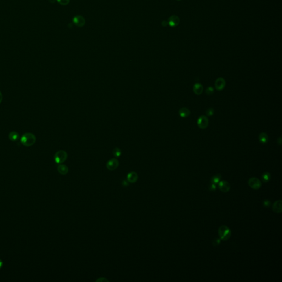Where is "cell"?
<instances>
[{
	"label": "cell",
	"instance_id": "1",
	"mask_svg": "<svg viewBox=\"0 0 282 282\" xmlns=\"http://www.w3.org/2000/svg\"><path fill=\"white\" fill-rule=\"evenodd\" d=\"M21 143L25 147H30L34 145L36 142V136L31 133H25L20 138Z\"/></svg>",
	"mask_w": 282,
	"mask_h": 282
},
{
	"label": "cell",
	"instance_id": "2",
	"mask_svg": "<svg viewBox=\"0 0 282 282\" xmlns=\"http://www.w3.org/2000/svg\"><path fill=\"white\" fill-rule=\"evenodd\" d=\"M218 233L220 239L223 241H227L229 239L231 234L230 229L225 225L221 226L219 229Z\"/></svg>",
	"mask_w": 282,
	"mask_h": 282
},
{
	"label": "cell",
	"instance_id": "3",
	"mask_svg": "<svg viewBox=\"0 0 282 282\" xmlns=\"http://www.w3.org/2000/svg\"><path fill=\"white\" fill-rule=\"evenodd\" d=\"M67 158V153L64 150H59L55 154V162L57 164H61L65 162Z\"/></svg>",
	"mask_w": 282,
	"mask_h": 282
},
{
	"label": "cell",
	"instance_id": "4",
	"mask_svg": "<svg viewBox=\"0 0 282 282\" xmlns=\"http://www.w3.org/2000/svg\"><path fill=\"white\" fill-rule=\"evenodd\" d=\"M248 184L251 188L254 190H258L261 187V182L256 178H250L249 180Z\"/></svg>",
	"mask_w": 282,
	"mask_h": 282
},
{
	"label": "cell",
	"instance_id": "5",
	"mask_svg": "<svg viewBox=\"0 0 282 282\" xmlns=\"http://www.w3.org/2000/svg\"><path fill=\"white\" fill-rule=\"evenodd\" d=\"M198 126L201 129H205L208 125V119L204 115L201 116L197 120Z\"/></svg>",
	"mask_w": 282,
	"mask_h": 282
},
{
	"label": "cell",
	"instance_id": "6",
	"mask_svg": "<svg viewBox=\"0 0 282 282\" xmlns=\"http://www.w3.org/2000/svg\"><path fill=\"white\" fill-rule=\"evenodd\" d=\"M119 165V162L118 160L115 158L111 159L107 163V168L110 171L115 170V169L118 168Z\"/></svg>",
	"mask_w": 282,
	"mask_h": 282
},
{
	"label": "cell",
	"instance_id": "7",
	"mask_svg": "<svg viewBox=\"0 0 282 282\" xmlns=\"http://www.w3.org/2000/svg\"><path fill=\"white\" fill-rule=\"evenodd\" d=\"M73 23L78 27H83L85 24V20L82 16H76L72 19Z\"/></svg>",
	"mask_w": 282,
	"mask_h": 282
},
{
	"label": "cell",
	"instance_id": "8",
	"mask_svg": "<svg viewBox=\"0 0 282 282\" xmlns=\"http://www.w3.org/2000/svg\"><path fill=\"white\" fill-rule=\"evenodd\" d=\"M180 18L176 16L173 15L170 17L168 19V24L171 27H175L178 26L180 23Z\"/></svg>",
	"mask_w": 282,
	"mask_h": 282
},
{
	"label": "cell",
	"instance_id": "9",
	"mask_svg": "<svg viewBox=\"0 0 282 282\" xmlns=\"http://www.w3.org/2000/svg\"><path fill=\"white\" fill-rule=\"evenodd\" d=\"M225 80L223 78H218L215 82V87L217 90L221 91L225 87Z\"/></svg>",
	"mask_w": 282,
	"mask_h": 282
},
{
	"label": "cell",
	"instance_id": "10",
	"mask_svg": "<svg viewBox=\"0 0 282 282\" xmlns=\"http://www.w3.org/2000/svg\"><path fill=\"white\" fill-rule=\"evenodd\" d=\"M219 189L223 192H227L230 189V184L227 181H222L219 185Z\"/></svg>",
	"mask_w": 282,
	"mask_h": 282
},
{
	"label": "cell",
	"instance_id": "11",
	"mask_svg": "<svg viewBox=\"0 0 282 282\" xmlns=\"http://www.w3.org/2000/svg\"><path fill=\"white\" fill-rule=\"evenodd\" d=\"M137 174L135 171H131L127 174V180L130 183H135L138 180Z\"/></svg>",
	"mask_w": 282,
	"mask_h": 282
},
{
	"label": "cell",
	"instance_id": "12",
	"mask_svg": "<svg viewBox=\"0 0 282 282\" xmlns=\"http://www.w3.org/2000/svg\"><path fill=\"white\" fill-rule=\"evenodd\" d=\"M273 210L278 213H282V201H277L273 204Z\"/></svg>",
	"mask_w": 282,
	"mask_h": 282
},
{
	"label": "cell",
	"instance_id": "13",
	"mask_svg": "<svg viewBox=\"0 0 282 282\" xmlns=\"http://www.w3.org/2000/svg\"><path fill=\"white\" fill-rule=\"evenodd\" d=\"M193 92L197 94V95H200L202 93L203 90V86L199 83H196L193 85Z\"/></svg>",
	"mask_w": 282,
	"mask_h": 282
},
{
	"label": "cell",
	"instance_id": "14",
	"mask_svg": "<svg viewBox=\"0 0 282 282\" xmlns=\"http://www.w3.org/2000/svg\"><path fill=\"white\" fill-rule=\"evenodd\" d=\"M57 170L58 172L61 175H65L68 173V168L66 166V165L64 164H60L58 167H57Z\"/></svg>",
	"mask_w": 282,
	"mask_h": 282
},
{
	"label": "cell",
	"instance_id": "15",
	"mask_svg": "<svg viewBox=\"0 0 282 282\" xmlns=\"http://www.w3.org/2000/svg\"><path fill=\"white\" fill-rule=\"evenodd\" d=\"M179 114L181 117L185 118L190 115V111L188 109L186 108H182L180 109L179 110Z\"/></svg>",
	"mask_w": 282,
	"mask_h": 282
},
{
	"label": "cell",
	"instance_id": "16",
	"mask_svg": "<svg viewBox=\"0 0 282 282\" xmlns=\"http://www.w3.org/2000/svg\"><path fill=\"white\" fill-rule=\"evenodd\" d=\"M258 139H259V142H261L262 144H266V143H267V142L268 141V135H267V133H266L264 132H262V133L259 134V135L258 136Z\"/></svg>",
	"mask_w": 282,
	"mask_h": 282
},
{
	"label": "cell",
	"instance_id": "17",
	"mask_svg": "<svg viewBox=\"0 0 282 282\" xmlns=\"http://www.w3.org/2000/svg\"><path fill=\"white\" fill-rule=\"evenodd\" d=\"M8 138L13 142H15L18 141L19 138V135L18 132L16 131H12L10 132L8 135Z\"/></svg>",
	"mask_w": 282,
	"mask_h": 282
},
{
	"label": "cell",
	"instance_id": "18",
	"mask_svg": "<svg viewBox=\"0 0 282 282\" xmlns=\"http://www.w3.org/2000/svg\"><path fill=\"white\" fill-rule=\"evenodd\" d=\"M270 179V173L268 172L264 173L263 175H262V180L264 182H268Z\"/></svg>",
	"mask_w": 282,
	"mask_h": 282
},
{
	"label": "cell",
	"instance_id": "19",
	"mask_svg": "<svg viewBox=\"0 0 282 282\" xmlns=\"http://www.w3.org/2000/svg\"><path fill=\"white\" fill-rule=\"evenodd\" d=\"M113 153L114 156L118 158V157H120V156L121 155V151L120 148H115L113 150Z\"/></svg>",
	"mask_w": 282,
	"mask_h": 282
},
{
	"label": "cell",
	"instance_id": "20",
	"mask_svg": "<svg viewBox=\"0 0 282 282\" xmlns=\"http://www.w3.org/2000/svg\"><path fill=\"white\" fill-rule=\"evenodd\" d=\"M221 179V175L220 174H216V175L214 176L212 178V181L214 184H217L218 182H219Z\"/></svg>",
	"mask_w": 282,
	"mask_h": 282
},
{
	"label": "cell",
	"instance_id": "21",
	"mask_svg": "<svg viewBox=\"0 0 282 282\" xmlns=\"http://www.w3.org/2000/svg\"><path fill=\"white\" fill-rule=\"evenodd\" d=\"M57 2L61 5L66 6L70 3V0H57Z\"/></svg>",
	"mask_w": 282,
	"mask_h": 282
},
{
	"label": "cell",
	"instance_id": "22",
	"mask_svg": "<svg viewBox=\"0 0 282 282\" xmlns=\"http://www.w3.org/2000/svg\"><path fill=\"white\" fill-rule=\"evenodd\" d=\"M214 114V109L213 108H208L206 111V114L208 116H211Z\"/></svg>",
	"mask_w": 282,
	"mask_h": 282
},
{
	"label": "cell",
	"instance_id": "23",
	"mask_svg": "<svg viewBox=\"0 0 282 282\" xmlns=\"http://www.w3.org/2000/svg\"><path fill=\"white\" fill-rule=\"evenodd\" d=\"M214 92V89L212 88V87H208V88L206 89V93L207 95H212Z\"/></svg>",
	"mask_w": 282,
	"mask_h": 282
},
{
	"label": "cell",
	"instance_id": "24",
	"mask_svg": "<svg viewBox=\"0 0 282 282\" xmlns=\"http://www.w3.org/2000/svg\"><path fill=\"white\" fill-rule=\"evenodd\" d=\"M220 243H221V240H220V239H216H216H214L213 240V242H212V244H213V246H218L220 244Z\"/></svg>",
	"mask_w": 282,
	"mask_h": 282
},
{
	"label": "cell",
	"instance_id": "25",
	"mask_svg": "<svg viewBox=\"0 0 282 282\" xmlns=\"http://www.w3.org/2000/svg\"><path fill=\"white\" fill-rule=\"evenodd\" d=\"M270 204H271L270 201L268 200H265L263 203V205L265 207H270Z\"/></svg>",
	"mask_w": 282,
	"mask_h": 282
},
{
	"label": "cell",
	"instance_id": "26",
	"mask_svg": "<svg viewBox=\"0 0 282 282\" xmlns=\"http://www.w3.org/2000/svg\"><path fill=\"white\" fill-rule=\"evenodd\" d=\"M96 282H109L108 279H107L106 278H103V277H100L99 278H98L97 280H96Z\"/></svg>",
	"mask_w": 282,
	"mask_h": 282
},
{
	"label": "cell",
	"instance_id": "27",
	"mask_svg": "<svg viewBox=\"0 0 282 282\" xmlns=\"http://www.w3.org/2000/svg\"><path fill=\"white\" fill-rule=\"evenodd\" d=\"M209 189L210 191H214L216 189V186L215 185V184H212L210 185V187H209Z\"/></svg>",
	"mask_w": 282,
	"mask_h": 282
},
{
	"label": "cell",
	"instance_id": "28",
	"mask_svg": "<svg viewBox=\"0 0 282 282\" xmlns=\"http://www.w3.org/2000/svg\"><path fill=\"white\" fill-rule=\"evenodd\" d=\"M168 22L165 21V20L163 21L162 23V25L163 27H167L168 25Z\"/></svg>",
	"mask_w": 282,
	"mask_h": 282
},
{
	"label": "cell",
	"instance_id": "29",
	"mask_svg": "<svg viewBox=\"0 0 282 282\" xmlns=\"http://www.w3.org/2000/svg\"><path fill=\"white\" fill-rule=\"evenodd\" d=\"M2 99H3V96H2V93L0 91V104L2 102Z\"/></svg>",
	"mask_w": 282,
	"mask_h": 282
},
{
	"label": "cell",
	"instance_id": "30",
	"mask_svg": "<svg viewBox=\"0 0 282 282\" xmlns=\"http://www.w3.org/2000/svg\"><path fill=\"white\" fill-rule=\"evenodd\" d=\"M277 141H279V142L278 141L277 142H278V144H279L280 145H281V143H282V139H281V137H279V138H278Z\"/></svg>",
	"mask_w": 282,
	"mask_h": 282
},
{
	"label": "cell",
	"instance_id": "31",
	"mask_svg": "<svg viewBox=\"0 0 282 282\" xmlns=\"http://www.w3.org/2000/svg\"><path fill=\"white\" fill-rule=\"evenodd\" d=\"M128 185V183H127L126 181H124L122 182V185L125 186H127Z\"/></svg>",
	"mask_w": 282,
	"mask_h": 282
},
{
	"label": "cell",
	"instance_id": "32",
	"mask_svg": "<svg viewBox=\"0 0 282 282\" xmlns=\"http://www.w3.org/2000/svg\"><path fill=\"white\" fill-rule=\"evenodd\" d=\"M2 266H3V262H2V260L0 259V269L1 268V267H2Z\"/></svg>",
	"mask_w": 282,
	"mask_h": 282
},
{
	"label": "cell",
	"instance_id": "33",
	"mask_svg": "<svg viewBox=\"0 0 282 282\" xmlns=\"http://www.w3.org/2000/svg\"><path fill=\"white\" fill-rule=\"evenodd\" d=\"M49 1H50V2H51V3H54L56 1V0H49Z\"/></svg>",
	"mask_w": 282,
	"mask_h": 282
},
{
	"label": "cell",
	"instance_id": "34",
	"mask_svg": "<svg viewBox=\"0 0 282 282\" xmlns=\"http://www.w3.org/2000/svg\"><path fill=\"white\" fill-rule=\"evenodd\" d=\"M176 1H181V0H176Z\"/></svg>",
	"mask_w": 282,
	"mask_h": 282
}]
</instances>
